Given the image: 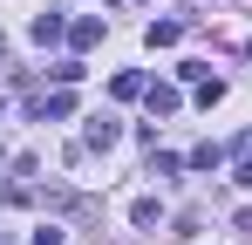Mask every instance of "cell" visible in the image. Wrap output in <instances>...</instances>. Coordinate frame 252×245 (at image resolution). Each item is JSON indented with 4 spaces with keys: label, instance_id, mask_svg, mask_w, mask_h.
I'll use <instances>...</instances> for the list:
<instances>
[{
    "label": "cell",
    "instance_id": "cell-1",
    "mask_svg": "<svg viewBox=\"0 0 252 245\" xmlns=\"http://www.w3.org/2000/svg\"><path fill=\"white\" fill-rule=\"evenodd\" d=\"M28 116L34 122H62V116H75V95H68V89H48V95L28 102Z\"/></svg>",
    "mask_w": 252,
    "mask_h": 245
},
{
    "label": "cell",
    "instance_id": "cell-2",
    "mask_svg": "<svg viewBox=\"0 0 252 245\" xmlns=\"http://www.w3.org/2000/svg\"><path fill=\"white\" fill-rule=\"evenodd\" d=\"M143 102H150V122H157V116H177V102H184V95H177L170 82H150V89H143Z\"/></svg>",
    "mask_w": 252,
    "mask_h": 245
},
{
    "label": "cell",
    "instance_id": "cell-3",
    "mask_svg": "<svg viewBox=\"0 0 252 245\" xmlns=\"http://www.w3.org/2000/svg\"><path fill=\"white\" fill-rule=\"evenodd\" d=\"M116 136H123V129H116L109 116H89V129H82V150H116Z\"/></svg>",
    "mask_w": 252,
    "mask_h": 245
},
{
    "label": "cell",
    "instance_id": "cell-4",
    "mask_svg": "<svg viewBox=\"0 0 252 245\" xmlns=\"http://www.w3.org/2000/svg\"><path fill=\"white\" fill-rule=\"evenodd\" d=\"M28 34H34V41L48 48V41H62V34H68V21H62V14L48 7V14H34V28H28Z\"/></svg>",
    "mask_w": 252,
    "mask_h": 245
},
{
    "label": "cell",
    "instance_id": "cell-5",
    "mask_svg": "<svg viewBox=\"0 0 252 245\" xmlns=\"http://www.w3.org/2000/svg\"><path fill=\"white\" fill-rule=\"evenodd\" d=\"M143 41H150V48H177V41H184V21H150Z\"/></svg>",
    "mask_w": 252,
    "mask_h": 245
},
{
    "label": "cell",
    "instance_id": "cell-6",
    "mask_svg": "<svg viewBox=\"0 0 252 245\" xmlns=\"http://www.w3.org/2000/svg\"><path fill=\"white\" fill-rule=\"evenodd\" d=\"M143 89H150V82L136 75V68H123V75L109 82V95H116V102H136V95H143Z\"/></svg>",
    "mask_w": 252,
    "mask_h": 245
},
{
    "label": "cell",
    "instance_id": "cell-7",
    "mask_svg": "<svg viewBox=\"0 0 252 245\" xmlns=\"http://www.w3.org/2000/svg\"><path fill=\"white\" fill-rule=\"evenodd\" d=\"M157 218H164L157 198H136V204H129V225H136V232H157Z\"/></svg>",
    "mask_w": 252,
    "mask_h": 245
},
{
    "label": "cell",
    "instance_id": "cell-8",
    "mask_svg": "<svg viewBox=\"0 0 252 245\" xmlns=\"http://www.w3.org/2000/svg\"><path fill=\"white\" fill-rule=\"evenodd\" d=\"M68 41H75V48H95V41H102V21H68Z\"/></svg>",
    "mask_w": 252,
    "mask_h": 245
},
{
    "label": "cell",
    "instance_id": "cell-9",
    "mask_svg": "<svg viewBox=\"0 0 252 245\" xmlns=\"http://www.w3.org/2000/svg\"><path fill=\"white\" fill-rule=\"evenodd\" d=\"M211 102H225V82H218V75L198 82V109H211Z\"/></svg>",
    "mask_w": 252,
    "mask_h": 245
},
{
    "label": "cell",
    "instance_id": "cell-10",
    "mask_svg": "<svg viewBox=\"0 0 252 245\" xmlns=\"http://www.w3.org/2000/svg\"><path fill=\"white\" fill-rule=\"evenodd\" d=\"M225 157V150H218V143H198V150H191V170H211V163Z\"/></svg>",
    "mask_w": 252,
    "mask_h": 245
},
{
    "label": "cell",
    "instance_id": "cell-11",
    "mask_svg": "<svg viewBox=\"0 0 252 245\" xmlns=\"http://www.w3.org/2000/svg\"><path fill=\"white\" fill-rule=\"evenodd\" d=\"M177 163H184V157H170V150H157V157H150V177H177Z\"/></svg>",
    "mask_w": 252,
    "mask_h": 245
},
{
    "label": "cell",
    "instance_id": "cell-12",
    "mask_svg": "<svg viewBox=\"0 0 252 245\" xmlns=\"http://www.w3.org/2000/svg\"><path fill=\"white\" fill-rule=\"evenodd\" d=\"M232 184H246V191H252V157H239V170H232Z\"/></svg>",
    "mask_w": 252,
    "mask_h": 245
},
{
    "label": "cell",
    "instance_id": "cell-13",
    "mask_svg": "<svg viewBox=\"0 0 252 245\" xmlns=\"http://www.w3.org/2000/svg\"><path fill=\"white\" fill-rule=\"evenodd\" d=\"M28 245H62V232H55V225H41V232H34Z\"/></svg>",
    "mask_w": 252,
    "mask_h": 245
},
{
    "label": "cell",
    "instance_id": "cell-14",
    "mask_svg": "<svg viewBox=\"0 0 252 245\" xmlns=\"http://www.w3.org/2000/svg\"><path fill=\"white\" fill-rule=\"evenodd\" d=\"M239 157H252V129H246V136H239Z\"/></svg>",
    "mask_w": 252,
    "mask_h": 245
},
{
    "label": "cell",
    "instance_id": "cell-15",
    "mask_svg": "<svg viewBox=\"0 0 252 245\" xmlns=\"http://www.w3.org/2000/svg\"><path fill=\"white\" fill-rule=\"evenodd\" d=\"M0 109H7V95H0Z\"/></svg>",
    "mask_w": 252,
    "mask_h": 245
},
{
    "label": "cell",
    "instance_id": "cell-16",
    "mask_svg": "<svg viewBox=\"0 0 252 245\" xmlns=\"http://www.w3.org/2000/svg\"><path fill=\"white\" fill-rule=\"evenodd\" d=\"M0 48H7V41H0Z\"/></svg>",
    "mask_w": 252,
    "mask_h": 245
}]
</instances>
